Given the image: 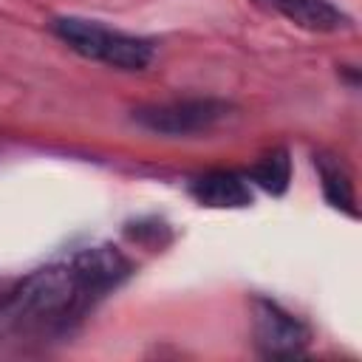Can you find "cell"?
<instances>
[{"label": "cell", "instance_id": "obj_7", "mask_svg": "<svg viewBox=\"0 0 362 362\" xmlns=\"http://www.w3.org/2000/svg\"><path fill=\"white\" fill-rule=\"evenodd\" d=\"M192 198L212 209H243L252 204V189L243 175L229 170H215L192 181Z\"/></svg>", "mask_w": 362, "mask_h": 362}, {"label": "cell", "instance_id": "obj_8", "mask_svg": "<svg viewBox=\"0 0 362 362\" xmlns=\"http://www.w3.org/2000/svg\"><path fill=\"white\" fill-rule=\"evenodd\" d=\"M317 167H320V175H322V192H325L328 204L337 206V209H345L348 215H356L354 184H351V175L342 170V164L320 156L317 158Z\"/></svg>", "mask_w": 362, "mask_h": 362}, {"label": "cell", "instance_id": "obj_5", "mask_svg": "<svg viewBox=\"0 0 362 362\" xmlns=\"http://www.w3.org/2000/svg\"><path fill=\"white\" fill-rule=\"evenodd\" d=\"M257 3L286 17L297 28H305L314 34H334L351 25V17L328 0H257Z\"/></svg>", "mask_w": 362, "mask_h": 362}, {"label": "cell", "instance_id": "obj_1", "mask_svg": "<svg viewBox=\"0 0 362 362\" xmlns=\"http://www.w3.org/2000/svg\"><path fill=\"white\" fill-rule=\"evenodd\" d=\"M93 300V291L82 283L74 263H54L31 272L8 297L6 314L14 325L42 328L65 325Z\"/></svg>", "mask_w": 362, "mask_h": 362}, {"label": "cell", "instance_id": "obj_9", "mask_svg": "<svg viewBox=\"0 0 362 362\" xmlns=\"http://www.w3.org/2000/svg\"><path fill=\"white\" fill-rule=\"evenodd\" d=\"M249 178L263 187L266 192L272 195H283L286 187H288V178H291V161L286 156V150H274L269 156H263L257 164L249 167Z\"/></svg>", "mask_w": 362, "mask_h": 362}, {"label": "cell", "instance_id": "obj_4", "mask_svg": "<svg viewBox=\"0 0 362 362\" xmlns=\"http://www.w3.org/2000/svg\"><path fill=\"white\" fill-rule=\"evenodd\" d=\"M311 334L305 322H300L294 314L280 308L272 300H255V342L263 356L274 359H291L300 356L308 345Z\"/></svg>", "mask_w": 362, "mask_h": 362}, {"label": "cell", "instance_id": "obj_3", "mask_svg": "<svg viewBox=\"0 0 362 362\" xmlns=\"http://www.w3.org/2000/svg\"><path fill=\"white\" fill-rule=\"evenodd\" d=\"M229 116V105L218 99H178L164 105H147L133 110V122L161 136L206 133Z\"/></svg>", "mask_w": 362, "mask_h": 362}, {"label": "cell", "instance_id": "obj_6", "mask_svg": "<svg viewBox=\"0 0 362 362\" xmlns=\"http://www.w3.org/2000/svg\"><path fill=\"white\" fill-rule=\"evenodd\" d=\"M74 269L79 272L82 283L93 291V297L105 294L107 288L119 286L127 274H130V263L127 257L113 249V246H90L74 255Z\"/></svg>", "mask_w": 362, "mask_h": 362}, {"label": "cell", "instance_id": "obj_2", "mask_svg": "<svg viewBox=\"0 0 362 362\" xmlns=\"http://www.w3.org/2000/svg\"><path fill=\"white\" fill-rule=\"evenodd\" d=\"M54 34L68 42L76 54L122 68V71H141L153 59V42L144 37H133L124 31H110L93 20L82 17H59L54 20Z\"/></svg>", "mask_w": 362, "mask_h": 362}]
</instances>
